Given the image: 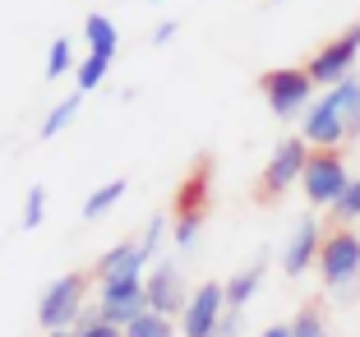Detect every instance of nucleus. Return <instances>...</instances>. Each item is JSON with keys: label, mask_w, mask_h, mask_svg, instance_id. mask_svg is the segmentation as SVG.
Masks as SVG:
<instances>
[{"label": "nucleus", "mask_w": 360, "mask_h": 337, "mask_svg": "<svg viewBox=\"0 0 360 337\" xmlns=\"http://www.w3.org/2000/svg\"><path fill=\"white\" fill-rule=\"evenodd\" d=\"M79 106H84V93H70L65 102H56V106H51V116L42 120V139H56V134H60V129L79 116Z\"/></svg>", "instance_id": "f3484780"}, {"label": "nucleus", "mask_w": 360, "mask_h": 337, "mask_svg": "<svg viewBox=\"0 0 360 337\" xmlns=\"http://www.w3.org/2000/svg\"><path fill=\"white\" fill-rule=\"evenodd\" d=\"M212 337H240V310H226V319L217 324V333Z\"/></svg>", "instance_id": "cd10ccee"}, {"label": "nucleus", "mask_w": 360, "mask_h": 337, "mask_svg": "<svg viewBox=\"0 0 360 337\" xmlns=\"http://www.w3.org/2000/svg\"><path fill=\"white\" fill-rule=\"evenodd\" d=\"M46 337H75V333H46Z\"/></svg>", "instance_id": "c756f323"}, {"label": "nucleus", "mask_w": 360, "mask_h": 337, "mask_svg": "<svg viewBox=\"0 0 360 337\" xmlns=\"http://www.w3.org/2000/svg\"><path fill=\"white\" fill-rule=\"evenodd\" d=\"M222 319H226V286L203 282L190 291V305L180 314V337H212Z\"/></svg>", "instance_id": "0eeeda50"}, {"label": "nucleus", "mask_w": 360, "mask_h": 337, "mask_svg": "<svg viewBox=\"0 0 360 337\" xmlns=\"http://www.w3.org/2000/svg\"><path fill=\"white\" fill-rule=\"evenodd\" d=\"M143 286H148V310L153 314H185V305H190V291H185V282H180V268L176 264H153V273L143 277Z\"/></svg>", "instance_id": "9d476101"}, {"label": "nucleus", "mask_w": 360, "mask_h": 337, "mask_svg": "<svg viewBox=\"0 0 360 337\" xmlns=\"http://www.w3.org/2000/svg\"><path fill=\"white\" fill-rule=\"evenodd\" d=\"M75 337H125V328H111V324H102L97 305H88V310H84V319L75 324Z\"/></svg>", "instance_id": "b1692460"}, {"label": "nucleus", "mask_w": 360, "mask_h": 337, "mask_svg": "<svg viewBox=\"0 0 360 337\" xmlns=\"http://www.w3.org/2000/svg\"><path fill=\"white\" fill-rule=\"evenodd\" d=\"M162 241H167V217H148V227H143V236H139V250H143V259L148 264H158V250H162Z\"/></svg>", "instance_id": "412c9836"}, {"label": "nucleus", "mask_w": 360, "mask_h": 337, "mask_svg": "<svg viewBox=\"0 0 360 337\" xmlns=\"http://www.w3.org/2000/svg\"><path fill=\"white\" fill-rule=\"evenodd\" d=\"M106 70H111V61H106V56H88V61L79 65V74H75V79H79V93H93V88L106 79Z\"/></svg>", "instance_id": "393cba45"}, {"label": "nucleus", "mask_w": 360, "mask_h": 337, "mask_svg": "<svg viewBox=\"0 0 360 337\" xmlns=\"http://www.w3.org/2000/svg\"><path fill=\"white\" fill-rule=\"evenodd\" d=\"M125 337H180V328H176V319H167V314H143V319H134V324L125 328Z\"/></svg>", "instance_id": "a211bd4d"}, {"label": "nucleus", "mask_w": 360, "mask_h": 337, "mask_svg": "<svg viewBox=\"0 0 360 337\" xmlns=\"http://www.w3.org/2000/svg\"><path fill=\"white\" fill-rule=\"evenodd\" d=\"M143 268H148V259H143L139 241H120V245H111V250L102 254L97 277H102V286L106 282H134V277H143Z\"/></svg>", "instance_id": "f8f14e48"}, {"label": "nucleus", "mask_w": 360, "mask_h": 337, "mask_svg": "<svg viewBox=\"0 0 360 337\" xmlns=\"http://www.w3.org/2000/svg\"><path fill=\"white\" fill-rule=\"evenodd\" d=\"M319 277L338 300H351L360 286V236L351 227L323 236V250H319Z\"/></svg>", "instance_id": "f257e3e1"}, {"label": "nucleus", "mask_w": 360, "mask_h": 337, "mask_svg": "<svg viewBox=\"0 0 360 337\" xmlns=\"http://www.w3.org/2000/svg\"><path fill=\"white\" fill-rule=\"evenodd\" d=\"M125 190H129L125 180H106V185H97V190L84 199V222H97L106 208H116V203L125 199Z\"/></svg>", "instance_id": "dca6fc26"}, {"label": "nucleus", "mask_w": 360, "mask_h": 337, "mask_svg": "<svg viewBox=\"0 0 360 337\" xmlns=\"http://www.w3.org/2000/svg\"><path fill=\"white\" fill-rule=\"evenodd\" d=\"M319 250H323L319 222L300 217L296 227H291V236H286V245H282V273L286 277H305L309 268H319Z\"/></svg>", "instance_id": "1a4fd4ad"}, {"label": "nucleus", "mask_w": 360, "mask_h": 337, "mask_svg": "<svg viewBox=\"0 0 360 337\" xmlns=\"http://www.w3.org/2000/svg\"><path fill=\"white\" fill-rule=\"evenodd\" d=\"M300 139H305L309 148H319V153H323V148H333V153H338V144L347 139V125H342L338 106H333L328 97H323V102H314L305 116H300Z\"/></svg>", "instance_id": "9b49d317"}, {"label": "nucleus", "mask_w": 360, "mask_h": 337, "mask_svg": "<svg viewBox=\"0 0 360 337\" xmlns=\"http://www.w3.org/2000/svg\"><path fill=\"white\" fill-rule=\"evenodd\" d=\"M46 217V185H28L23 194V231H37Z\"/></svg>", "instance_id": "aec40b11"}, {"label": "nucleus", "mask_w": 360, "mask_h": 337, "mask_svg": "<svg viewBox=\"0 0 360 337\" xmlns=\"http://www.w3.org/2000/svg\"><path fill=\"white\" fill-rule=\"evenodd\" d=\"M199 231H203V212H180V222H176V250L190 254L194 245H199Z\"/></svg>", "instance_id": "4be33fe9"}, {"label": "nucleus", "mask_w": 360, "mask_h": 337, "mask_svg": "<svg viewBox=\"0 0 360 337\" xmlns=\"http://www.w3.org/2000/svg\"><path fill=\"white\" fill-rule=\"evenodd\" d=\"M300 185H305V199L314 203V208H333V203L347 194V185H351L342 153H333V148L309 153V167H305V176H300Z\"/></svg>", "instance_id": "39448f33"}, {"label": "nucleus", "mask_w": 360, "mask_h": 337, "mask_svg": "<svg viewBox=\"0 0 360 337\" xmlns=\"http://www.w3.org/2000/svg\"><path fill=\"white\" fill-rule=\"evenodd\" d=\"M328 102L338 106L342 125H347V139H356V134H360V79H356V74H351L347 84L328 88Z\"/></svg>", "instance_id": "2eb2a0df"}, {"label": "nucleus", "mask_w": 360, "mask_h": 337, "mask_svg": "<svg viewBox=\"0 0 360 337\" xmlns=\"http://www.w3.org/2000/svg\"><path fill=\"white\" fill-rule=\"evenodd\" d=\"M305 167H309V144H305L300 134H296V139H282V144L273 148L268 167H264V180H259V199H277V194H286L300 176H305Z\"/></svg>", "instance_id": "423d86ee"}, {"label": "nucleus", "mask_w": 360, "mask_h": 337, "mask_svg": "<svg viewBox=\"0 0 360 337\" xmlns=\"http://www.w3.org/2000/svg\"><path fill=\"white\" fill-rule=\"evenodd\" d=\"M356 61H360V23H351L347 32H338L333 42H323L314 56H309V79L323 88H338L347 84L351 74H356Z\"/></svg>", "instance_id": "20e7f679"}, {"label": "nucleus", "mask_w": 360, "mask_h": 337, "mask_svg": "<svg viewBox=\"0 0 360 337\" xmlns=\"http://www.w3.org/2000/svg\"><path fill=\"white\" fill-rule=\"evenodd\" d=\"M176 32H180V23H176V19H162L158 28H153V46H167Z\"/></svg>", "instance_id": "bb28decb"}, {"label": "nucleus", "mask_w": 360, "mask_h": 337, "mask_svg": "<svg viewBox=\"0 0 360 337\" xmlns=\"http://www.w3.org/2000/svg\"><path fill=\"white\" fill-rule=\"evenodd\" d=\"M291 337H328V319L319 305H300L291 319Z\"/></svg>", "instance_id": "6ab92c4d"}, {"label": "nucleus", "mask_w": 360, "mask_h": 337, "mask_svg": "<svg viewBox=\"0 0 360 337\" xmlns=\"http://www.w3.org/2000/svg\"><path fill=\"white\" fill-rule=\"evenodd\" d=\"M97 314L111 328H129L134 319H143L148 314V286H143V277H134V282H106L102 295H97Z\"/></svg>", "instance_id": "6e6552de"}, {"label": "nucleus", "mask_w": 360, "mask_h": 337, "mask_svg": "<svg viewBox=\"0 0 360 337\" xmlns=\"http://www.w3.org/2000/svg\"><path fill=\"white\" fill-rule=\"evenodd\" d=\"M333 217H338V222H360V180H351L347 194L333 203Z\"/></svg>", "instance_id": "a878e982"}, {"label": "nucleus", "mask_w": 360, "mask_h": 337, "mask_svg": "<svg viewBox=\"0 0 360 337\" xmlns=\"http://www.w3.org/2000/svg\"><path fill=\"white\" fill-rule=\"evenodd\" d=\"M264 268H268V259H255L250 268H240V273H231L226 277V310H245L250 300L259 295V286H264Z\"/></svg>", "instance_id": "ddd939ff"}, {"label": "nucleus", "mask_w": 360, "mask_h": 337, "mask_svg": "<svg viewBox=\"0 0 360 337\" xmlns=\"http://www.w3.org/2000/svg\"><path fill=\"white\" fill-rule=\"evenodd\" d=\"M84 295H88V277L84 273H60L37 300V324L42 333H75V324L84 319Z\"/></svg>", "instance_id": "f03ea898"}, {"label": "nucleus", "mask_w": 360, "mask_h": 337, "mask_svg": "<svg viewBox=\"0 0 360 337\" xmlns=\"http://www.w3.org/2000/svg\"><path fill=\"white\" fill-rule=\"evenodd\" d=\"M153 5H158V0H153Z\"/></svg>", "instance_id": "7c9ffc66"}, {"label": "nucleus", "mask_w": 360, "mask_h": 337, "mask_svg": "<svg viewBox=\"0 0 360 337\" xmlns=\"http://www.w3.org/2000/svg\"><path fill=\"white\" fill-rule=\"evenodd\" d=\"M70 65H75V46H70V37H56L51 51H46V79L70 74Z\"/></svg>", "instance_id": "5701e85b"}, {"label": "nucleus", "mask_w": 360, "mask_h": 337, "mask_svg": "<svg viewBox=\"0 0 360 337\" xmlns=\"http://www.w3.org/2000/svg\"><path fill=\"white\" fill-rule=\"evenodd\" d=\"M84 37H88V56H106V61L120 56V32H116V23L106 19V14H88Z\"/></svg>", "instance_id": "4468645a"}, {"label": "nucleus", "mask_w": 360, "mask_h": 337, "mask_svg": "<svg viewBox=\"0 0 360 337\" xmlns=\"http://www.w3.org/2000/svg\"><path fill=\"white\" fill-rule=\"evenodd\" d=\"M259 337H291V324H273V328H264Z\"/></svg>", "instance_id": "c85d7f7f"}, {"label": "nucleus", "mask_w": 360, "mask_h": 337, "mask_svg": "<svg viewBox=\"0 0 360 337\" xmlns=\"http://www.w3.org/2000/svg\"><path fill=\"white\" fill-rule=\"evenodd\" d=\"M259 88H264L268 97V111L282 120H296L305 116L309 106H314V79H309V70H296V65H282V70H268L264 79H259Z\"/></svg>", "instance_id": "7ed1b4c3"}]
</instances>
